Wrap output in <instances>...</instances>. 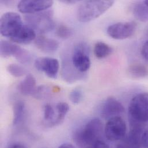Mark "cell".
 <instances>
[{
    "instance_id": "3957f363",
    "label": "cell",
    "mask_w": 148,
    "mask_h": 148,
    "mask_svg": "<svg viewBox=\"0 0 148 148\" xmlns=\"http://www.w3.org/2000/svg\"><path fill=\"white\" fill-rule=\"evenodd\" d=\"M24 19L28 25L40 34L51 31L55 27L53 20V12L46 10L36 13L25 15Z\"/></svg>"
},
{
    "instance_id": "7c38bea8",
    "label": "cell",
    "mask_w": 148,
    "mask_h": 148,
    "mask_svg": "<svg viewBox=\"0 0 148 148\" xmlns=\"http://www.w3.org/2000/svg\"><path fill=\"white\" fill-rule=\"evenodd\" d=\"M36 38V31L28 25H24L18 32L10 38V40L16 43L28 45L35 40Z\"/></svg>"
},
{
    "instance_id": "7a4b0ae2",
    "label": "cell",
    "mask_w": 148,
    "mask_h": 148,
    "mask_svg": "<svg viewBox=\"0 0 148 148\" xmlns=\"http://www.w3.org/2000/svg\"><path fill=\"white\" fill-rule=\"evenodd\" d=\"M114 3V1H85L77 10V18L82 23L93 20L104 13Z\"/></svg>"
},
{
    "instance_id": "d590c367",
    "label": "cell",
    "mask_w": 148,
    "mask_h": 148,
    "mask_svg": "<svg viewBox=\"0 0 148 148\" xmlns=\"http://www.w3.org/2000/svg\"></svg>"
},
{
    "instance_id": "836d02e7",
    "label": "cell",
    "mask_w": 148,
    "mask_h": 148,
    "mask_svg": "<svg viewBox=\"0 0 148 148\" xmlns=\"http://www.w3.org/2000/svg\"><path fill=\"white\" fill-rule=\"evenodd\" d=\"M144 3L148 6V1H144Z\"/></svg>"
},
{
    "instance_id": "52a82bcc",
    "label": "cell",
    "mask_w": 148,
    "mask_h": 148,
    "mask_svg": "<svg viewBox=\"0 0 148 148\" xmlns=\"http://www.w3.org/2000/svg\"><path fill=\"white\" fill-rule=\"evenodd\" d=\"M137 24L134 21L121 22L110 25L107 32L112 38L123 40L132 37L135 33Z\"/></svg>"
},
{
    "instance_id": "6da1fadb",
    "label": "cell",
    "mask_w": 148,
    "mask_h": 148,
    "mask_svg": "<svg viewBox=\"0 0 148 148\" xmlns=\"http://www.w3.org/2000/svg\"><path fill=\"white\" fill-rule=\"evenodd\" d=\"M103 123L99 119L95 118L75 132L74 140L80 147L86 148L98 141L103 140Z\"/></svg>"
},
{
    "instance_id": "ba28073f",
    "label": "cell",
    "mask_w": 148,
    "mask_h": 148,
    "mask_svg": "<svg viewBox=\"0 0 148 148\" xmlns=\"http://www.w3.org/2000/svg\"><path fill=\"white\" fill-rule=\"evenodd\" d=\"M53 3V1L50 0H22L18 3L17 8L22 13L32 14L49 9Z\"/></svg>"
},
{
    "instance_id": "2e32d148",
    "label": "cell",
    "mask_w": 148,
    "mask_h": 148,
    "mask_svg": "<svg viewBox=\"0 0 148 148\" xmlns=\"http://www.w3.org/2000/svg\"><path fill=\"white\" fill-rule=\"evenodd\" d=\"M13 125L16 126L19 125L24 119L25 111L24 103L22 101H16L13 106Z\"/></svg>"
},
{
    "instance_id": "4316f807",
    "label": "cell",
    "mask_w": 148,
    "mask_h": 148,
    "mask_svg": "<svg viewBox=\"0 0 148 148\" xmlns=\"http://www.w3.org/2000/svg\"><path fill=\"white\" fill-rule=\"evenodd\" d=\"M82 97V91L79 88H75L72 90L69 95V99L74 104H79L81 101Z\"/></svg>"
},
{
    "instance_id": "f1b7e54d",
    "label": "cell",
    "mask_w": 148,
    "mask_h": 148,
    "mask_svg": "<svg viewBox=\"0 0 148 148\" xmlns=\"http://www.w3.org/2000/svg\"><path fill=\"white\" fill-rule=\"evenodd\" d=\"M142 147L144 148H148V127L145 129L141 138Z\"/></svg>"
},
{
    "instance_id": "d6a6232c",
    "label": "cell",
    "mask_w": 148,
    "mask_h": 148,
    "mask_svg": "<svg viewBox=\"0 0 148 148\" xmlns=\"http://www.w3.org/2000/svg\"><path fill=\"white\" fill-rule=\"evenodd\" d=\"M61 2L64 3L65 4H74L76 2H77V1H74V0H62L61 1Z\"/></svg>"
},
{
    "instance_id": "cb8c5ba5",
    "label": "cell",
    "mask_w": 148,
    "mask_h": 148,
    "mask_svg": "<svg viewBox=\"0 0 148 148\" xmlns=\"http://www.w3.org/2000/svg\"><path fill=\"white\" fill-rule=\"evenodd\" d=\"M73 34V31L72 28L65 24L59 25L56 29V35L64 39H68L72 36Z\"/></svg>"
},
{
    "instance_id": "30bf717a",
    "label": "cell",
    "mask_w": 148,
    "mask_h": 148,
    "mask_svg": "<svg viewBox=\"0 0 148 148\" xmlns=\"http://www.w3.org/2000/svg\"><path fill=\"white\" fill-rule=\"evenodd\" d=\"M125 112V108L122 103L114 97L107 98L103 104L101 110V117L106 120L120 116Z\"/></svg>"
},
{
    "instance_id": "e0dca14e",
    "label": "cell",
    "mask_w": 148,
    "mask_h": 148,
    "mask_svg": "<svg viewBox=\"0 0 148 148\" xmlns=\"http://www.w3.org/2000/svg\"><path fill=\"white\" fill-rule=\"evenodd\" d=\"M133 13L135 17L141 21H148V6L144 1L136 2L133 7Z\"/></svg>"
},
{
    "instance_id": "1f68e13d",
    "label": "cell",
    "mask_w": 148,
    "mask_h": 148,
    "mask_svg": "<svg viewBox=\"0 0 148 148\" xmlns=\"http://www.w3.org/2000/svg\"><path fill=\"white\" fill-rule=\"evenodd\" d=\"M58 148H75L73 145L69 143H65L60 145Z\"/></svg>"
},
{
    "instance_id": "484cf974",
    "label": "cell",
    "mask_w": 148,
    "mask_h": 148,
    "mask_svg": "<svg viewBox=\"0 0 148 148\" xmlns=\"http://www.w3.org/2000/svg\"><path fill=\"white\" fill-rule=\"evenodd\" d=\"M56 117L55 111L50 104H46L44 107V119L49 122V125L54 122Z\"/></svg>"
},
{
    "instance_id": "5b68a950",
    "label": "cell",
    "mask_w": 148,
    "mask_h": 148,
    "mask_svg": "<svg viewBox=\"0 0 148 148\" xmlns=\"http://www.w3.org/2000/svg\"><path fill=\"white\" fill-rule=\"evenodd\" d=\"M23 25L21 16L16 12H6L1 17L0 31L5 37L12 38Z\"/></svg>"
},
{
    "instance_id": "4fadbf2b",
    "label": "cell",
    "mask_w": 148,
    "mask_h": 148,
    "mask_svg": "<svg viewBox=\"0 0 148 148\" xmlns=\"http://www.w3.org/2000/svg\"><path fill=\"white\" fill-rule=\"evenodd\" d=\"M35 45L38 49L46 53H52L56 51L60 46L58 42L56 40L43 35L36 37L35 40Z\"/></svg>"
},
{
    "instance_id": "ffe728a7",
    "label": "cell",
    "mask_w": 148,
    "mask_h": 148,
    "mask_svg": "<svg viewBox=\"0 0 148 148\" xmlns=\"http://www.w3.org/2000/svg\"><path fill=\"white\" fill-rule=\"evenodd\" d=\"M93 52L96 58L102 59L110 56L112 52V49L108 45L102 42H99L95 44Z\"/></svg>"
},
{
    "instance_id": "f546056e",
    "label": "cell",
    "mask_w": 148,
    "mask_h": 148,
    "mask_svg": "<svg viewBox=\"0 0 148 148\" xmlns=\"http://www.w3.org/2000/svg\"><path fill=\"white\" fill-rule=\"evenodd\" d=\"M141 54L145 60L148 61V40L146 41L143 45L141 49Z\"/></svg>"
},
{
    "instance_id": "9c48e42d",
    "label": "cell",
    "mask_w": 148,
    "mask_h": 148,
    "mask_svg": "<svg viewBox=\"0 0 148 148\" xmlns=\"http://www.w3.org/2000/svg\"><path fill=\"white\" fill-rule=\"evenodd\" d=\"M34 65L37 70L45 73L48 77L57 78L60 69L58 60L50 57H40L35 60Z\"/></svg>"
},
{
    "instance_id": "83f0119b",
    "label": "cell",
    "mask_w": 148,
    "mask_h": 148,
    "mask_svg": "<svg viewBox=\"0 0 148 148\" xmlns=\"http://www.w3.org/2000/svg\"><path fill=\"white\" fill-rule=\"evenodd\" d=\"M86 148H109L108 145L103 141L100 140L98 141Z\"/></svg>"
},
{
    "instance_id": "8fae6325",
    "label": "cell",
    "mask_w": 148,
    "mask_h": 148,
    "mask_svg": "<svg viewBox=\"0 0 148 148\" xmlns=\"http://www.w3.org/2000/svg\"><path fill=\"white\" fill-rule=\"evenodd\" d=\"M72 64L75 69L81 73H85L89 69L91 65L90 60L84 46L79 45L75 47L72 56Z\"/></svg>"
},
{
    "instance_id": "e575fe53",
    "label": "cell",
    "mask_w": 148,
    "mask_h": 148,
    "mask_svg": "<svg viewBox=\"0 0 148 148\" xmlns=\"http://www.w3.org/2000/svg\"><path fill=\"white\" fill-rule=\"evenodd\" d=\"M141 148V147H137V148Z\"/></svg>"
},
{
    "instance_id": "d6986e66",
    "label": "cell",
    "mask_w": 148,
    "mask_h": 148,
    "mask_svg": "<svg viewBox=\"0 0 148 148\" xmlns=\"http://www.w3.org/2000/svg\"><path fill=\"white\" fill-rule=\"evenodd\" d=\"M18 47V46L13 43L2 40L0 43L1 56L3 58L14 56Z\"/></svg>"
},
{
    "instance_id": "277c9868",
    "label": "cell",
    "mask_w": 148,
    "mask_h": 148,
    "mask_svg": "<svg viewBox=\"0 0 148 148\" xmlns=\"http://www.w3.org/2000/svg\"><path fill=\"white\" fill-rule=\"evenodd\" d=\"M129 121L146 125L148 122V93L134 96L129 106Z\"/></svg>"
},
{
    "instance_id": "5bb4252c",
    "label": "cell",
    "mask_w": 148,
    "mask_h": 148,
    "mask_svg": "<svg viewBox=\"0 0 148 148\" xmlns=\"http://www.w3.org/2000/svg\"><path fill=\"white\" fill-rule=\"evenodd\" d=\"M35 78L31 74H28L25 78L19 84L18 90L20 92L25 96L32 95L36 88Z\"/></svg>"
},
{
    "instance_id": "ac0fdd59",
    "label": "cell",
    "mask_w": 148,
    "mask_h": 148,
    "mask_svg": "<svg viewBox=\"0 0 148 148\" xmlns=\"http://www.w3.org/2000/svg\"><path fill=\"white\" fill-rule=\"evenodd\" d=\"M56 111L57 112V116L50 126H54L62 123L69 111V106L66 103L60 102L56 106Z\"/></svg>"
},
{
    "instance_id": "7402d4cb",
    "label": "cell",
    "mask_w": 148,
    "mask_h": 148,
    "mask_svg": "<svg viewBox=\"0 0 148 148\" xmlns=\"http://www.w3.org/2000/svg\"><path fill=\"white\" fill-rule=\"evenodd\" d=\"M54 89H56V88H53L47 85L39 86L36 87L32 96L37 99H46L47 97L49 96L52 92H54Z\"/></svg>"
},
{
    "instance_id": "d4e9b609",
    "label": "cell",
    "mask_w": 148,
    "mask_h": 148,
    "mask_svg": "<svg viewBox=\"0 0 148 148\" xmlns=\"http://www.w3.org/2000/svg\"><path fill=\"white\" fill-rule=\"evenodd\" d=\"M7 71L15 77H20L27 74V71L23 66L16 64H11L7 66Z\"/></svg>"
},
{
    "instance_id": "44dd1931",
    "label": "cell",
    "mask_w": 148,
    "mask_h": 148,
    "mask_svg": "<svg viewBox=\"0 0 148 148\" xmlns=\"http://www.w3.org/2000/svg\"><path fill=\"white\" fill-rule=\"evenodd\" d=\"M68 65V66L65 67L62 73V77L66 82L71 84L77 80L83 78V74H79V73L76 72L77 71H74V69L72 68L71 66H69V65Z\"/></svg>"
},
{
    "instance_id": "4dcf8cb0",
    "label": "cell",
    "mask_w": 148,
    "mask_h": 148,
    "mask_svg": "<svg viewBox=\"0 0 148 148\" xmlns=\"http://www.w3.org/2000/svg\"><path fill=\"white\" fill-rule=\"evenodd\" d=\"M7 148H26V147L21 144H13L9 145Z\"/></svg>"
},
{
    "instance_id": "9a60e30c",
    "label": "cell",
    "mask_w": 148,
    "mask_h": 148,
    "mask_svg": "<svg viewBox=\"0 0 148 148\" xmlns=\"http://www.w3.org/2000/svg\"><path fill=\"white\" fill-rule=\"evenodd\" d=\"M127 72L132 78H144L148 76V68L142 64L135 63L129 66Z\"/></svg>"
},
{
    "instance_id": "603a6c76",
    "label": "cell",
    "mask_w": 148,
    "mask_h": 148,
    "mask_svg": "<svg viewBox=\"0 0 148 148\" xmlns=\"http://www.w3.org/2000/svg\"><path fill=\"white\" fill-rule=\"evenodd\" d=\"M20 63L22 64H28L31 62L32 57L30 53L20 47H19L13 56Z\"/></svg>"
},
{
    "instance_id": "8992f818",
    "label": "cell",
    "mask_w": 148,
    "mask_h": 148,
    "mask_svg": "<svg viewBox=\"0 0 148 148\" xmlns=\"http://www.w3.org/2000/svg\"><path fill=\"white\" fill-rule=\"evenodd\" d=\"M126 123L121 116L108 120L104 127L105 136L111 141L122 140L126 137Z\"/></svg>"
}]
</instances>
